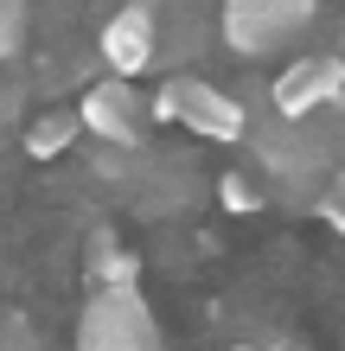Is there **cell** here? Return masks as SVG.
Returning <instances> with one entry per match:
<instances>
[{
    "label": "cell",
    "mask_w": 345,
    "mask_h": 351,
    "mask_svg": "<svg viewBox=\"0 0 345 351\" xmlns=\"http://www.w3.org/2000/svg\"><path fill=\"white\" fill-rule=\"evenodd\" d=\"M77 351H160V326L134 287L121 294H90L84 326H77Z\"/></svg>",
    "instance_id": "obj_2"
},
{
    "label": "cell",
    "mask_w": 345,
    "mask_h": 351,
    "mask_svg": "<svg viewBox=\"0 0 345 351\" xmlns=\"http://www.w3.org/2000/svg\"><path fill=\"white\" fill-rule=\"evenodd\" d=\"M217 198H224V211H256V204H262V192H256L250 179H237V173L217 185Z\"/></svg>",
    "instance_id": "obj_11"
},
{
    "label": "cell",
    "mask_w": 345,
    "mask_h": 351,
    "mask_svg": "<svg viewBox=\"0 0 345 351\" xmlns=\"http://www.w3.org/2000/svg\"><path fill=\"white\" fill-rule=\"evenodd\" d=\"M339 96H345V58H333V51L294 58V64L269 84V102H275L281 121H307L313 109H326V102H339Z\"/></svg>",
    "instance_id": "obj_4"
},
{
    "label": "cell",
    "mask_w": 345,
    "mask_h": 351,
    "mask_svg": "<svg viewBox=\"0 0 345 351\" xmlns=\"http://www.w3.org/2000/svg\"><path fill=\"white\" fill-rule=\"evenodd\" d=\"M77 121H84V134H96L103 147H121V154H134L141 141H147L141 102H134V90L121 84V77H109V84H90L84 102H77Z\"/></svg>",
    "instance_id": "obj_5"
},
{
    "label": "cell",
    "mask_w": 345,
    "mask_h": 351,
    "mask_svg": "<svg viewBox=\"0 0 345 351\" xmlns=\"http://www.w3.org/2000/svg\"><path fill=\"white\" fill-rule=\"evenodd\" d=\"M154 115L173 121V128H186V134H198V141H243V128H250L243 102L230 90L205 84V77H167V84L154 90Z\"/></svg>",
    "instance_id": "obj_1"
},
{
    "label": "cell",
    "mask_w": 345,
    "mask_h": 351,
    "mask_svg": "<svg viewBox=\"0 0 345 351\" xmlns=\"http://www.w3.org/2000/svg\"><path fill=\"white\" fill-rule=\"evenodd\" d=\"M77 134H84V121H77V109H51V115H38L32 128H26V141H19V147H26L32 160H58V154H64Z\"/></svg>",
    "instance_id": "obj_8"
},
{
    "label": "cell",
    "mask_w": 345,
    "mask_h": 351,
    "mask_svg": "<svg viewBox=\"0 0 345 351\" xmlns=\"http://www.w3.org/2000/svg\"><path fill=\"white\" fill-rule=\"evenodd\" d=\"M84 281L96 287V294H121V287L141 281V256L128 250V243H115V230H96L90 250H84Z\"/></svg>",
    "instance_id": "obj_7"
},
{
    "label": "cell",
    "mask_w": 345,
    "mask_h": 351,
    "mask_svg": "<svg viewBox=\"0 0 345 351\" xmlns=\"http://www.w3.org/2000/svg\"><path fill=\"white\" fill-rule=\"evenodd\" d=\"M154 58H160V7L154 0H134V7H121L103 26V64L128 84V77H141Z\"/></svg>",
    "instance_id": "obj_6"
},
{
    "label": "cell",
    "mask_w": 345,
    "mask_h": 351,
    "mask_svg": "<svg viewBox=\"0 0 345 351\" xmlns=\"http://www.w3.org/2000/svg\"><path fill=\"white\" fill-rule=\"evenodd\" d=\"M230 351H256V345H230Z\"/></svg>",
    "instance_id": "obj_12"
},
{
    "label": "cell",
    "mask_w": 345,
    "mask_h": 351,
    "mask_svg": "<svg viewBox=\"0 0 345 351\" xmlns=\"http://www.w3.org/2000/svg\"><path fill=\"white\" fill-rule=\"evenodd\" d=\"M26 45V0H0V58Z\"/></svg>",
    "instance_id": "obj_10"
},
{
    "label": "cell",
    "mask_w": 345,
    "mask_h": 351,
    "mask_svg": "<svg viewBox=\"0 0 345 351\" xmlns=\"http://www.w3.org/2000/svg\"><path fill=\"white\" fill-rule=\"evenodd\" d=\"M313 217L326 223V230H345V167H339V173L313 192Z\"/></svg>",
    "instance_id": "obj_9"
},
{
    "label": "cell",
    "mask_w": 345,
    "mask_h": 351,
    "mask_svg": "<svg viewBox=\"0 0 345 351\" xmlns=\"http://www.w3.org/2000/svg\"><path fill=\"white\" fill-rule=\"evenodd\" d=\"M313 7L320 0H224V38H230V51L262 58V51L288 45L313 19Z\"/></svg>",
    "instance_id": "obj_3"
}]
</instances>
